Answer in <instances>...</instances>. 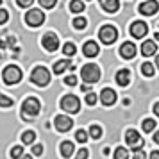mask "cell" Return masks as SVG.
I'll list each match as a JSON object with an SVG mask.
<instances>
[{"instance_id": "cell-44", "label": "cell", "mask_w": 159, "mask_h": 159, "mask_svg": "<svg viewBox=\"0 0 159 159\" xmlns=\"http://www.w3.org/2000/svg\"><path fill=\"white\" fill-rule=\"evenodd\" d=\"M156 65H157V68H159V56H156Z\"/></svg>"}, {"instance_id": "cell-39", "label": "cell", "mask_w": 159, "mask_h": 159, "mask_svg": "<svg viewBox=\"0 0 159 159\" xmlns=\"http://www.w3.org/2000/svg\"><path fill=\"white\" fill-rule=\"evenodd\" d=\"M16 2H18V6H20V7H27V6H30L34 0H16Z\"/></svg>"}, {"instance_id": "cell-32", "label": "cell", "mask_w": 159, "mask_h": 159, "mask_svg": "<svg viewBox=\"0 0 159 159\" xmlns=\"http://www.w3.org/2000/svg\"><path fill=\"white\" fill-rule=\"evenodd\" d=\"M56 2H57V0H39V6H41V7H47V9H52L56 6Z\"/></svg>"}, {"instance_id": "cell-35", "label": "cell", "mask_w": 159, "mask_h": 159, "mask_svg": "<svg viewBox=\"0 0 159 159\" xmlns=\"http://www.w3.org/2000/svg\"><path fill=\"white\" fill-rule=\"evenodd\" d=\"M88 156H89V152H88L86 148H80V150L77 152V156H75V159H88Z\"/></svg>"}, {"instance_id": "cell-28", "label": "cell", "mask_w": 159, "mask_h": 159, "mask_svg": "<svg viewBox=\"0 0 159 159\" xmlns=\"http://www.w3.org/2000/svg\"><path fill=\"white\" fill-rule=\"evenodd\" d=\"M86 25H88V22H86V18H82V16H79V18L73 20V27H75V29H84Z\"/></svg>"}, {"instance_id": "cell-19", "label": "cell", "mask_w": 159, "mask_h": 159, "mask_svg": "<svg viewBox=\"0 0 159 159\" xmlns=\"http://www.w3.org/2000/svg\"><path fill=\"white\" fill-rule=\"evenodd\" d=\"M70 66V61L68 59H63V61H57V63H54V73L59 75V73H63Z\"/></svg>"}, {"instance_id": "cell-18", "label": "cell", "mask_w": 159, "mask_h": 159, "mask_svg": "<svg viewBox=\"0 0 159 159\" xmlns=\"http://www.w3.org/2000/svg\"><path fill=\"white\" fill-rule=\"evenodd\" d=\"M156 41H145L141 45V54L143 56H152V54H156Z\"/></svg>"}, {"instance_id": "cell-16", "label": "cell", "mask_w": 159, "mask_h": 159, "mask_svg": "<svg viewBox=\"0 0 159 159\" xmlns=\"http://www.w3.org/2000/svg\"><path fill=\"white\" fill-rule=\"evenodd\" d=\"M100 4H102V9L107 11V13H116L118 7H120L118 0H100Z\"/></svg>"}, {"instance_id": "cell-5", "label": "cell", "mask_w": 159, "mask_h": 159, "mask_svg": "<svg viewBox=\"0 0 159 159\" xmlns=\"http://www.w3.org/2000/svg\"><path fill=\"white\" fill-rule=\"evenodd\" d=\"M98 36H100V41H104L106 45H113L118 38V30L113 25H104L98 32Z\"/></svg>"}, {"instance_id": "cell-23", "label": "cell", "mask_w": 159, "mask_h": 159, "mask_svg": "<svg viewBox=\"0 0 159 159\" xmlns=\"http://www.w3.org/2000/svg\"><path fill=\"white\" fill-rule=\"evenodd\" d=\"M154 65H150V63H145V65H141V73L143 75H147V77H152L154 75Z\"/></svg>"}, {"instance_id": "cell-34", "label": "cell", "mask_w": 159, "mask_h": 159, "mask_svg": "<svg viewBox=\"0 0 159 159\" xmlns=\"http://www.w3.org/2000/svg\"><path fill=\"white\" fill-rule=\"evenodd\" d=\"M43 154V145H32V156H41Z\"/></svg>"}, {"instance_id": "cell-40", "label": "cell", "mask_w": 159, "mask_h": 159, "mask_svg": "<svg viewBox=\"0 0 159 159\" xmlns=\"http://www.w3.org/2000/svg\"><path fill=\"white\" fill-rule=\"evenodd\" d=\"M150 159H159V152H157V150H154V152L150 154Z\"/></svg>"}, {"instance_id": "cell-24", "label": "cell", "mask_w": 159, "mask_h": 159, "mask_svg": "<svg viewBox=\"0 0 159 159\" xmlns=\"http://www.w3.org/2000/svg\"><path fill=\"white\" fill-rule=\"evenodd\" d=\"M89 136L93 138V139H98V138L102 136V129L98 125H91V127H89Z\"/></svg>"}, {"instance_id": "cell-3", "label": "cell", "mask_w": 159, "mask_h": 159, "mask_svg": "<svg viewBox=\"0 0 159 159\" xmlns=\"http://www.w3.org/2000/svg\"><path fill=\"white\" fill-rule=\"evenodd\" d=\"M61 107H63V111H66V113H77L80 109V102L75 95H65V97L61 98Z\"/></svg>"}, {"instance_id": "cell-4", "label": "cell", "mask_w": 159, "mask_h": 159, "mask_svg": "<svg viewBox=\"0 0 159 159\" xmlns=\"http://www.w3.org/2000/svg\"><path fill=\"white\" fill-rule=\"evenodd\" d=\"M22 113L23 116L27 118H32V116H36L38 113H39V100L38 98H34V97H30V98H27V100L22 104Z\"/></svg>"}, {"instance_id": "cell-25", "label": "cell", "mask_w": 159, "mask_h": 159, "mask_svg": "<svg viewBox=\"0 0 159 159\" xmlns=\"http://www.w3.org/2000/svg\"><path fill=\"white\" fill-rule=\"evenodd\" d=\"M141 127H143L145 132H152V130H154V127H156V122H154V120H150V118H147V120H143V125H141Z\"/></svg>"}, {"instance_id": "cell-6", "label": "cell", "mask_w": 159, "mask_h": 159, "mask_svg": "<svg viewBox=\"0 0 159 159\" xmlns=\"http://www.w3.org/2000/svg\"><path fill=\"white\" fill-rule=\"evenodd\" d=\"M80 75L86 82H97L100 79V68L97 65H86L82 70H80Z\"/></svg>"}, {"instance_id": "cell-13", "label": "cell", "mask_w": 159, "mask_h": 159, "mask_svg": "<svg viewBox=\"0 0 159 159\" xmlns=\"http://www.w3.org/2000/svg\"><path fill=\"white\" fill-rule=\"evenodd\" d=\"M120 56H122L123 59H132L134 57V56H136V47H134V43L125 41V43L120 47Z\"/></svg>"}, {"instance_id": "cell-46", "label": "cell", "mask_w": 159, "mask_h": 159, "mask_svg": "<svg viewBox=\"0 0 159 159\" xmlns=\"http://www.w3.org/2000/svg\"><path fill=\"white\" fill-rule=\"evenodd\" d=\"M156 39H157V41H159V32H157V34H156Z\"/></svg>"}, {"instance_id": "cell-36", "label": "cell", "mask_w": 159, "mask_h": 159, "mask_svg": "<svg viewBox=\"0 0 159 159\" xmlns=\"http://www.w3.org/2000/svg\"><path fill=\"white\" fill-rule=\"evenodd\" d=\"M65 84H68V86H75L77 84V77L75 75H68L65 79Z\"/></svg>"}, {"instance_id": "cell-26", "label": "cell", "mask_w": 159, "mask_h": 159, "mask_svg": "<svg viewBox=\"0 0 159 159\" xmlns=\"http://www.w3.org/2000/svg\"><path fill=\"white\" fill-rule=\"evenodd\" d=\"M11 106H13V98L0 93V107H11Z\"/></svg>"}, {"instance_id": "cell-29", "label": "cell", "mask_w": 159, "mask_h": 159, "mask_svg": "<svg viewBox=\"0 0 159 159\" xmlns=\"http://www.w3.org/2000/svg\"><path fill=\"white\" fill-rule=\"evenodd\" d=\"M127 156H129V154H127V150H125L123 147H118L115 150V159H127Z\"/></svg>"}, {"instance_id": "cell-33", "label": "cell", "mask_w": 159, "mask_h": 159, "mask_svg": "<svg viewBox=\"0 0 159 159\" xmlns=\"http://www.w3.org/2000/svg\"><path fill=\"white\" fill-rule=\"evenodd\" d=\"M86 104L88 106H95V104H97V95L95 93H88L86 95Z\"/></svg>"}, {"instance_id": "cell-22", "label": "cell", "mask_w": 159, "mask_h": 159, "mask_svg": "<svg viewBox=\"0 0 159 159\" xmlns=\"http://www.w3.org/2000/svg\"><path fill=\"white\" fill-rule=\"evenodd\" d=\"M34 139H36V134H34L32 130H27V132H23L22 134V141L25 145H32L34 143Z\"/></svg>"}, {"instance_id": "cell-21", "label": "cell", "mask_w": 159, "mask_h": 159, "mask_svg": "<svg viewBox=\"0 0 159 159\" xmlns=\"http://www.w3.org/2000/svg\"><path fill=\"white\" fill-rule=\"evenodd\" d=\"M70 11H72V13H82V11H84V2H80V0H72V2H70Z\"/></svg>"}, {"instance_id": "cell-14", "label": "cell", "mask_w": 159, "mask_h": 159, "mask_svg": "<svg viewBox=\"0 0 159 159\" xmlns=\"http://www.w3.org/2000/svg\"><path fill=\"white\" fill-rule=\"evenodd\" d=\"M100 100L104 106H113L116 102V93L113 91V89H109V88H106V89H102L100 93Z\"/></svg>"}, {"instance_id": "cell-12", "label": "cell", "mask_w": 159, "mask_h": 159, "mask_svg": "<svg viewBox=\"0 0 159 159\" xmlns=\"http://www.w3.org/2000/svg\"><path fill=\"white\" fill-rule=\"evenodd\" d=\"M157 9H159V4L156 0H147L139 6V13L145 16H152L154 13H157Z\"/></svg>"}, {"instance_id": "cell-27", "label": "cell", "mask_w": 159, "mask_h": 159, "mask_svg": "<svg viewBox=\"0 0 159 159\" xmlns=\"http://www.w3.org/2000/svg\"><path fill=\"white\" fill-rule=\"evenodd\" d=\"M11 157H13V159L23 157V148H22V147H13V148H11Z\"/></svg>"}, {"instance_id": "cell-48", "label": "cell", "mask_w": 159, "mask_h": 159, "mask_svg": "<svg viewBox=\"0 0 159 159\" xmlns=\"http://www.w3.org/2000/svg\"><path fill=\"white\" fill-rule=\"evenodd\" d=\"M0 57H2V54H0Z\"/></svg>"}, {"instance_id": "cell-11", "label": "cell", "mask_w": 159, "mask_h": 159, "mask_svg": "<svg viewBox=\"0 0 159 159\" xmlns=\"http://www.w3.org/2000/svg\"><path fill=\"white\" fill-rule=\"evenodd\" d=\"M147 32H148V27H147V23L145 22H134L130 25V34L138 39H141V38L147 36Z\"/></svg>"}, {"instance_id": "cell-30", "label": "cell", "mask_w": 159, "mask_h": 159, "mask_svg": "<svg viewBox=\"0 0 159 159\" xmlns=\"http://www.w3.org/2000/svg\"><path fill=\"white\" fill-rule=\"evenodd\" d=\"M63 52H65V56H73V54H75V45L68 41V43L63 47Z\"/></svg>"}, {"instance_id": "cell-43", "label": "cell", "mask_w": 159, "mask_h": 159, "mask_svg": "<svg viewBox=\"0 0 159 159\" xmlns=\"http://www.w3.org/2000/svg\"><path fill=\"white\" fill-rule=\"evenodd\" d=\"M154 113H156V115L159 116V102H157V104H156V106H154Z\"/></svg>"}, {"instance_id": "cell-31", "label": "cell", "mask_w": 159, "mask_h": 159, "mask_svg": "<svg viewBox=\"0 0 159 159\" xmlns=\"http://www.w3.org/2000/svg\"><path fill=\"white\" fill-rule=\"evenodd\" d=\"M75 139L79 141V143H84L88 139V132L86 130H77V134H75Z\"/></svg>"}, {"instance_id": "cell-2", "label": "cell", "mask_w": 159, "mask_h": 159, "mask_svg": "<svg viewBox=\"0 0 159 159\" xmlns=\"http://www.w3.org/2000/svg\"><path fill=\"white\" fill-rule=\"evenodd\" d=\"M2 79L6 84H16V82H20L22 80V70L18 68V66H7L4 72H2Z\"/></svg>"}, {"instance_id": "cell-38", "label": "cell", "mask_w": 159, "mask_h": 159, "mask_svg": "<svg viewBox=\"0 0 159 159\" xmlns=\"http://www.w3.org/2000/svg\"><path fill=\"white\" fill-rule=\"evenodd\" d=\"M132 159H147V156H145L143 148H141V150H136V152H134V157H132Z\"/></svg>"}, {"instance_id": "cell-1", "label": "cell", "mask_w": 159, "mask_h": 159, "mask_svg": "<svg viewBox=\"0 0 159 159\" xmlns=\"http://www.w3.org/2000/svg\"><path fill=\"white\" fill-rule=\"evenodd\" d=\"M30 80L36 84V86H47L50 82V72L45 68V66H36L32 73H30Z\"/></svg>"}, {"instance_id": "cell-9", "label": "cell", "mask_w": 159, "mask_h": 159, "mask_svg": "<svg viewBox=\"0 0 159 159\" xmlns=\"http://www.w3.org/2000/svg\"><path fill=\"white\" fill-rule=\"evenodd\" d=\"M41 45L45 47V50L48 52H56L59 48V39L56 34H52V32H48V34H45L43 39H41Z\"/></svg>"}, {"instance_id": "cell-17", "label": "cell", "mask_w": 159, "mask_h": 159, "mask_svg": "<svg viewBox=\"0 0 159 159\" xmlns=\"http://www.w3.org/2000/svg\"><path fill=\"white\" fill-rule=\"evenodd\" d=\"M116 82H118L120 86H127L130 82V72L129 70H118V73H116Z\"/></svg>"}, {"instance_id": "cell-42", "label": "cell", "mask_w": 159, "mask_h": 159, "mask_svg": "<svg viewBox=\"0 0 159 159\" xmlns=\"http://www.w3.org/2000/svg\"><path fill=\"white\" fill-rule=\"evenodd\" d=\"M154 141L159 143V130H156V134H154Z\"/></svg>"}, {"instance_id": "cell-37", "label": "cell", "mask_w": 159, "mask_h": 159, "mask_svg": "<svg viewBox=\"0 0 159 159\" xmlns=\"http://www.w3.org/2000/svg\"><path fill=\"white\" fill-rule=\"evenodd\" d=\"M7 18H9V13L6 11V9H0V25L7 22Z\"/></svg>"}, {"instance_id": "cell-8", "label": "cell", "mask_w": 159, "mask_h": 159, "mask_svg": "<svg viewBox=\"0 0 159 159\" xmlns=\"http://www.w3.org/2000/svg\"><path fill=\"white\" fill-rule=\"evenodd\" d=\"M25 22L29 23L30 27H38L45 22V15L39 11V9H30L29 13L25 15Z\"/></svg>"}, {"instance_id": "cell-20", "label": "cell", "mask_w": 159, "mask_h": 159, "mask_svg": "<svg viewBox=\"0 0 159 159\" xmlns=\"http://www.w3.org/2000/svg\"><path fill=\"white\" fill-rule=\"evenodd\" d=\"M61 154H63V157H70L73 154V143L72 141H63L61 143Z\"/></svg>"}, {"instance_id": "cell-47", "label": "cell", "mask_w": 159, "mask_h": 159, "mask_svg": "<svg viewBox=\"0 0 159 159\" xmlns=\"http://www.w3.org/2000/svg\"><path fill=\"white\" fill-rule=\"evenodd\" d=\"M0 4H2V0H0Z\"/></svg>"}, {"instance_id": "cell-15", "label": "cell", "mask_w": 159, "mask_h": 159, "mask_svg": "<svg viewBox=\"0 0 159 159\" xmlns=\"http://www.w3.org/2000/svg\"><path fill=\"white\" fill-rule=\"evenodd\" d=\"M82 52L86 57H95V56H98V45L95 41H86L82 47Z\"/></svg>"}, {"instance_id": "cell-10", "label": "cell", "mask_w": 159, "mask_h": 159, "mask_svg": "<svg viewBox=\"0 0 159 159\" xmlns=\"http://www.w3.org/2000/svg\"><path fill=\"white\" fill-rule=\"evenodd\" d=\"M54 123H56V129L61 130V132H66V130H70L73 127V120L70 116H65V115H57Z\"/></svg>"}, {"instance_id": "cell-7", "label": "cell", "mask_w": 159, "mask_h": 159, "mask_svg": "<svg viewBox=\"0 0 159 159\" xmlns=\"http://www.w3.org/2000/svg\"><path fill=\"white\" fill-rule=\"evenodd\" d=\"M125 141H127V145H129L130 148H134V152L143 148V139H141V136H139V132L134 130V129L127 130V134H125Z\"/></svg>"}, {"instance_id": "cell-45", "label": "cell", "mask_w": 159, "mask_h": 159, "mask_svg": "<svg viewBox=\"0 0 159 159\" xmlns=\"http://www.w3.org/2000/svg\"><path fill=\"white\" fill-rule=\"evenodd\" d=\"M22 159H32V156H23Z\"/></svg>"}, {"instance_id": "cell-41", "label": "cell", "mask_w": 159, "mask_h": 159, "mask_svg": "<svg viewBox=\"0 0 159 159\" xmlns=\"http://www.w3.org/2000/svg\"><path fill=\"white\" fill-rule=\"evenodd\" d=\"M80 89H82V91H88V93H89L91 86H89V84H82V88H80Z\"/></svg>"}]
</instances>
